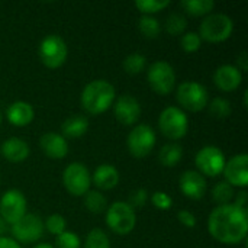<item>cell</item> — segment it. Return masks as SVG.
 <instances>
[{"instance_id":"1","label":"cell","mask_w":248,"mask_h":248,"mask_svg":"<svg viewBox=\"0 0 248 248\" xmlns=\"http://www.w3.org/2000/svg\"><path fill=\"white\" fill-rule=\"evenodd\" d=\"M208 231L217 241L222 244H240L247 237V211L235 206L234 203L217 206L209 214Z\"/></svg>"},{"instance_id":"2","label":"cell","mask_w":248,"mask_h":248,"mask_svg":"<svg viewBox=\"0 0 248 248\" xmlns=\"http://www.w3.org/2000/svg\"><path fill=\"white\" fill-rule=\"evenodd\" d=\"M116 92L112 83L103 78H97L86 84L81 92V106L90 115H100L106 112L115 102Z\"/></svg>"},{"instance_id":"3","label":"cell","mask_w":248,"mask_h":248,"mask_svg":"<svg viewBox=\"0 0 248 248\" xmlns=\"http://www.w3.org/2000/svg\"><path fill=\"white\" fill-rule=\"evenodd\" d=\"M234 31L232 19L225 13H209L199 25V36L208 42H222Z\"/></svg>"},{"instance_id":"4","label":"cell","mask_w":248,"mask_h":248,"mask_svg":"<svg viewBox=\"0 0 248 248\" xmlns=\"http://www.w3.org/2000/svg\"><path fill=\"white\" fill-rule=\"evenodd\" d=\"M158 128L166 138L171 141L182 140L189 129L187 115L177 106H167L158 116Z\"/></svg>"},{"instance_id":"5","label":"cell","mask_w":248,"mask_h":248,"mask_svg":"<svg viewBox=\"0 0 248 248\" xmlns=\"http://www.w3.org/2000/svg\"><path fill=\"white\" fill-rule=\"evenodd\" d=\"M38 55L45 67L55 70L65 62L68 55V48L65 41L60 35L51 33L42 38V41L39 42Z\"/></svg>"},{"instance_id":"6","label":"cell","mask_w":248,"mask_h":248,"mask_svg":"<svg viewBox=\"0 0 248 248\" xmlns=\"http://www.w3.org/2000/svg\"><path fill=\"white\" fill-rule=\"evenodd\" d=\"M106 225L118 235H128L137 225L135 211L126 202H115L106 209Z\"/></svg>"},{"instance_id":"7","label":"cell","mask_w":248,"mask_h":248,"mask_svg":"<svg viewBox=\"0 0 248 248\" xmlns=\"http://www.w3.org/2000/svg\"><path fill=\"white\" fill-rule=\"evenodd\" d=\"M176 100L190 112H199L209 103V94L203 84L198 81H183L176 89Z\"/></svg>"},{"instance_id":"8","label":"cell","mask_w":248,"mask_h":248,"mask_svg":"<svg viewBox=\"0 0 248 248\" xmlns=\"http://www.w3.org/2000/svg\"><path fill=\"white\" fill-rule=\"evenodd\" d=\"M147 80L155 93L164 96L176 87V71L167 61H155L147 71Z\"/></svg>"},{"instance_id":"9","label":"cell","mask_w":248,"mask_h":248,"mask_svg":"<svg viewBox=\"0 0 248 248\" xmlns=\"http://www.w3.org/2000/svg\"><path fill=\"white\" fill-rule=\"evenodd\" d=\"M62 185L68 193L74 196H84L90 190L92 174L81 163H71L62 173Z\"/></svg>"},{"instance_id":"10","label":"cell","mask_w":248,"mask_h":248,"mask_svg":"<svg viewBox=\"0 0 248 248\" xmlns=\"http://www.w3.org/2000/svg\"><path fill=\"white\" fill-rule=\"evenodd\" d=\"M9 228L16 243H36L44 235V221L35 214H25Z\"/></svg>"},{"instance_id":"11","label":"cell","mask_w":248,"mask_h":248,"mask_svg":"<svg viewBox=\"0 0 248 248\" xmlns=\"http://www.w3.org/2000/svg\"><path fill=\"white\" fill-rule=\"evenodd\" d=\"M155 140L157 138L154 129L147 124H141L131 129L126 138V145L131 155L142 158L153 151V148L155 147Z\"/></svg>"},{"instance_id":"12","label":"cell","mask_w":248,"mask_h":248,"mask_svg":"<svg viewBox=\"0 0 248 248\" xmlns=\"http://www.w3.org/2000/svg\"><path fill=\"white\" fill-rule=\"evenodd\" d=\"M198 171L205 177H217L222 174L225 167V155L221 148L215 145H206L201 148L195 157Z\"/></svg>"},{"instance_id":"13","label":"cell","mask_w":248,"mask_h":248,"mask_svg":"<svg viewBox=\"0 0 248 248\" xmlns=\"http://www.w3.org/2000/svg\"><path fill=\"white\" fill-rule=\"evenodd\" d=\"M26 214V198L17 189L4 192L0 198V217L10 227Z\"/></svg>"},{"instance_id":"14","label":"cell","mask_w":248,"mask_h":248,"mask_svg":"<svg viewBox=\"0 0 248 248\" xmlns=\"http://www.w3.org/2000/svg\"><path fill=\"white\" fill-rule=\"evenodd\" d=\"M222 174L225 176V182L232 187H246L248 185V155L237 154L225 161V167Z\"/></svg>"},{"instance_id":"15","label":"cell","mask_w":248,"mask_h":248,"mask_svg":"<svg viewBox=\"0 0 248 248\" xmlns=\"http://www.w3.org/2000/svg\"><path fill=\"white\" fill-rule=\"evenodd\" d=\"M113 113L122 125H134L141 116V105L137 97L122 94L113 103Z\"/></svg>"},{"instance_id":"16","label":"cell","mask_w":248,"mask_h":248,"mask_svg":"<svg viewBox=\"0 0 248 248\" xmlns=\"http://www.w3.org/2000/svg\"><path fill=\"white\" fill-rule=\"evenodd\" d=\"M182 193L192 199L201 201L206 193V179L196 170H186L179 180Z\"/></svg>"},{"instance_id":"17","label":"cell","mask_w":248,"mask_h":248,"mask_svg":"<svg viewBox=\"0 0 248 248\" xmlns=\"http://www.w3.org/2000/svg\"><path fill=\"white\" fill-rule=\"evenodd\" d=\"M243 81V73L232 64L219 65L214 73V83L222 92H234Z\"/></svg>"},{"instance_id":"18","label":"cell","mask_w":248,"mask_h":248,"mask_svg":"<svg viewBox=\"0 0 248 248\" xmlns=\"http://www.w3.org/2000/svg\"><path fill=\"white\" fill-rule=\"evenodd\" d=\"M39 147L42 153L49 158H64L68 154V142L67 140L57 132H46L39 140Z\"/></svg>"},{"instance_id":"19","label":"cell","mask_w":248,"mask_h":248,"mask_svg":"<svg viewBox=\"0 0 248 248\" xmlns=\"http://www.w3.org/2000/svg\"><path fill=\"white\" fill-rule=\"evenodd\" d=\"M0 154L10 163H22L29 157L31 148L25 140L17 137H10L1 142Z\"/></svg>"},{"instance_id":"20","label":"cell","mask_w":248,"mask_h":248,"mask_svg":"<svg viewBox=\"0 0 248 248\" xmlns=\"http://www.w3.org/2000/svg\"><path fill=\"white\" fill-rule=\"evenodd\" d=\"M7 121L15 126H26L35 118V110L31 103L23 100H16L6 109Z\"/></svg>"},{"instance_id":"21","label":"cell","mask_w":248,"mask_h":248,"mask_svg":"<svg viewBox=\"0 0 248 248\" xmlns=\"http://www.w3.org/2000/svg\"><path fill=\"white\" fill-rule=\"evenodd\" d=\"M119 171L112 164H100L92 174V183L100 190H112L119 183Z\"/></svg>"},{"instance_id":"22","label":"cell","mask_w":248,"mask_h":248,"mask_svg":"<svg viewBox=\"0 0 248 248\" xmlns=\"http://www.w3.org/2000/svg\"><path fill=\"white\" fill-rule=\"evenodd\" d=\"M89 129V119L84 115H71L68 116L62 125H61V131H62V137L64 138H80L83 137Z\"/></svg>"},{"instance_id":"23","label":"cell","mask_w":248,"mask_h":248,"mask_svg":"<svg viewBox=\"0 0 248 248\" xmlns=\"http://www.w3.org/2000/svg\"><path fill=\"white\" fill-rule=\"evenodd\" d=\"M183 158V148L177 142H169L161 147L158 153V160L164 167H174Z\"/></svg>"},{"instance_id":"24","label":"cell","mask_w":248,"mask_h":248,"mask_svg":"<svg viewBox=\"0 0 248 248\" xmlns=\"http://www.w3.org/2000/svg\"><path fill=\"white\" fill-rule=\"evenodd\" d=\"M182 7L192 16H208L214 7V0H183Z\"/></svg>"},{"instance_id":"25","label":"cell","mask_w":248,"mask_h":248,"mask_svg":"<svg viewBox=\"0 0 248 248\" xmlns=\"http://www.w3.org/2000/svg\"><path fill=\"white\" fill-rule=\"evenodd\" d=\"M211 196H212V201L218 206H222V205H228V203L232 202V199L235 196V192H234V187L224 180V182H219V183H217L214 186Z\"/></svg>"},{"instance_id":"26","label":"cell","mask_w":248,"mask_h":248,"mask_svg":"<svg viewBox=\"0 0 248 248\" xmlns=\"http://www.w3.org/2000/svg\"><path fill=\"white\" fill-rule=\"evenodd\" d=\"M138 28L140 32L150 39H154L160 35L161 32V23L155 16L151 15H142L138 20Z\"/></svg>"},{"instance_id":"27","label":"cell","mask_w":248,"mask_h":248,"mask_svg":"<svg viewBox=\"0 0 248 248\" xmlns=\"http://www.w3.org/2000/svg\"><path fill=\"white\" fill-rule=\"evenodd\" d=\"M186 26H187V20H186V17H185L182 13H179V12H171V13L166 17V20H164V29H166V32H167L169 35H171V36L182 35V33L185 32Z\"/></svg>"},{"instance_id":"28","label":"cell","mask_w":248,"mask_h":248,"mask_svg":"<svg viewBox=\"0 0 248 248\" xmlns=\"http://www.w3.org/2000/svg\"><path fill=\"white\" fill-rule=\"evenodd\" d=\"M84 206L92 214H102L108 209V202L103 193H100L99 190H89L84 195Z\"/></svg>"},{"instance_id":"29","label":"cell","mask_w":248,"mask_h":248,"mask_svg":"<svg viewBox=\"0 0 248 248\" xmlns=\"http://www.w3.org/2000/svg\"><path fill=\"white\" fill-rule=\"evenodd\" d=\"M145 64H147L145 55H142L140 52H132V54L125 57L122 65H124L125 73H128L131 76H135V74H140L145 68Z\"/></svg>"},{"instance_id":"30","label":"cell","mask_w":248,"mask_h":248,"mask_svg":"<svg viewBox=\"0 0 248 248\" xmlns=\"http://www.w3.org/2000/svg\"><path fill=\"white\" fill-rule=\"evenodd\" d=\"M208 109H209V113L214 118H218V119H225L232 112L231 103L225 97H215V99H212L208 103Z\"/></svg>"},{"instance_id":"31","label":"cell","mask_w":248,"mask_h":248,"mask_svg":"<svg viewBox=\"0 0 248 248\" xmlns=\"http://www.w3.org/2000/svg\"><path fill=\"white\" fill-rule=\"evenodd\" d=\"M84 248H110V240L103 230L93 228L86 237Z\"/></svg>"},{"instance_id":"32","label":"cell","mask_w":248,"mask_h":248,"mask_svg":"<svg viewBox=\"0 0 248 248\" xmlns=\"http://www.w3.org/2000/svg\"><path fill=\"white\" fill-rule=\"evenodd\" d=\"M170 4V0H138L135 1V6L138 7L142 15H154L157 12H161Z\"/></svg>"},{"instance_id":"33","label":"cell","mask_w":248,"mask_h":248,"mask_svg":"<svg viewBox=\"0 0 248 248\" xmlns=\"http://www.w3.org/2000/svg\"><path fill=\"white\" fill-rule=\"evenodd\" d=\"M67 221L62 215H58V214H54V215H49L45 222H44V230H46L48 232H51L52 235H60L61 232L67 231Z\"/></svg>"},{"instance_id":"34","label":"cell","mask_w":248,"mask_h":248,"mask_svg":"<svg viewBox=\"0 0 248 248\" xmlns=\"http://www.w3.org/2000/svg\"><path fill=\"white\" fill-rule=\"evenodd\" d=\"M81 241L77 234L71 231H64L55 238V248H80Z\"/></svg>"},{"instance_id":"35","label":"cell","mask_w":248,"mask_h":248,"mask_svg":"<svg viewBox=\"0 0 248 248\" xmlns=\"http://www.w3.org/2000/svg\"><path fill=\"white\" fill-rule=\"evenodd\" d=\"M180 45L186 52H196L202 45V39L198 35V32H185L182 35Z\"/></svg>"},{"instance_id":"36","label":"cell","mask_w":248,"mask_h":248,"mask_svg":"<svg viewBox=\"0 0 248 248\" xmlns=\"http://www.w3.org/2000/svg\"><path fill=\"white\" fill-rule=\"evenodd\" d=\"M148 199H150V196H148V192L145 189H137V190H134L129 195L126 203L135 211V209H140V208L145 206V203L148 202Z\"/></svg>"},{"instance_id":"37","label":"cell","mask_w":248,"mask_h":248,"mask_svg":"<svg viewBox=\"0 0 248 248\" xmlns=\"http://www.w3.org/2000/svg\"><path fill=\"white\" fill-rule=\"evenodd\" d=\"M150 201L160 211H169L173 206V199L166 192H155V193H153Z\"/></svg>"},{"instance_id":"38","label":"cell","mask_w":248,"mask_h":248,"mask_svg":"<svg viewBox=\"0 0 248 248\" xmlns=\"http://www.w3.org/2000/svg\"><path fill=\"white\" fill-rule=\"evenodd\" d=\"M177 219L182 225L187 227V228H195L196 227V217L187 211V209H182L177 212Z\"/></svg>"},{"instance_id":"39","label":"cell","mask_w":248,"mask_h":248,"mask_svg":"<svg viewBox=\"0 0 248 248\" xmlns=\"http://www.w3.org/2000/svg\"><path fill=\"white\" fill-rule=\"evenodd\" d=\"M234 205L241 208V209H246L247 206V201H248V195L246 190H241L240 193H237V196H234Z\"/></svg>"},{"instance_id":"40","label":"cell","mask_w":248,"mask_h":248,"mask_svg":"<svg viewBox=\"0 0 248 248\" xmlns=\"http://www.w3.org/2000/svg\"><path fill=\"white\" fill-rule=\"evenodd\" d=\"M240 71L243 70V71H247L248 68V54L247 51H243L240 55H238V58H237V65H235Z\"/></svg>"},{"instance_id":"41","label":"cell","mask_w":248,"mask_h":248,"mask_svg":"<svg viewBox=\"0 0 248 248\" xmlns=\"http://www.w3.org/2000/svg\"><path fill=\"white\" fill-rule=\"evenodd\" d=\"M0 248H22L13 238L9 237H0Z\"/></svg>"},{"instance_id":"42","label":"cell","mask_w":248,"mask_h":248,"mask_svg":"<svg viewBox=\"0 0 248 248\" xmlns=\"http://www.w3.org/2000/svg\"><path fill=\"white\" fill-rule=\"evenodd\" d=\"M7 228H9V225H7V222L0 217V237H4V234H6V231H7Z\"/></svg>"},{"instance_id":"43","label":"cell","mask_w":248,"mask_h":248,"mask_svg":"<svg viewBox=\"0 0 248 248\" xmlns=\"http://www.w3.org/2000/svg\"><path fill=\"white\" fill-rule=\"evenodd\" d=\"M32 248H54L51 244H46V243H44V244H36L35 247Z\"/></svg>"},{"instance_id":"44","label":"cell","mask_w":248,"mask_h":248,"mask_svg":"<svg viewBox=\"0 0 248 248\" xmlns=\"http://www.w3.org/2000/svg\"><path fill=\"white\" fill-rule=\"evenodd\" d=\"M1 121H3V115H1V112H0V125H1Z\"/></svg>"}]
</instances>
